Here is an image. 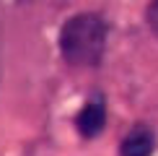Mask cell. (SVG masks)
<instances>
[{"instance_id":"1","label":"cell","mask_w":158,"mask_h":156,"mask_svg":"<svg viewBox=\"0 0 158 156\" xmlns=\"http://www.w3.org/2000/svg\"><path fill=\"white\" fill-rule=\"evenodd\" d=\"M106 21L98 13H75L60 29V55L73 68H96L106 52Z\"/></svg>"},{"instance_id":"4","label":"cell","mask_w":158,"mask_h":156,"mask_svg":"<svg viewBox=\"0 0 158 156\" xmlns=\"http://www.w3.org/2000/svg\"><path fill=\"white\" fill-rule=\"evenodd\" d=\"M145 21H148V29H150V34H153V37H158V0H150V3H148Z\"/></svg>"},{"instance_id":"2","label":"cell","mask_w":158,"mask_h":156,"mask_svg":"<svg viewBox=\"0 0 158 156\" xmlns=\"http://www.w3.org/2000/svg\"><path fill=\"white\" fill-rule=\"evenodd\" d=\"M75 128L83 138H96L104 128H106V104L101 96L85 102L75 115Z\"/></svg>"},{"instance_id":"3","label":"cell","mask_w":158,"mask_h":156,"mask_svg":"<svg viewBox=\"0 0 158 156\" xmlns=\"http://www.w3.org/2000/svg\"><path fill=\"white\" fill-rule=\"evenodd\" d=\"M156 133L148 125H135L119 143V156H153Z\"/></svg>"}]
</instances>
